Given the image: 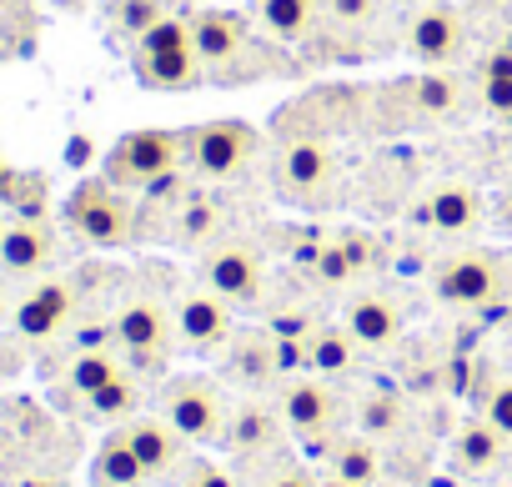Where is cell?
Listing matches in <instances>:
<instances>
[{
	"instance_id": "obj_1",
	"label": "cell",
	"mask_w": 512,
	"mask_h": 487,
	"mask_svg": "<svg viewBox=\"0 0 512 487\" xmlns=\"http://www.w3.org/2000/svg\"><path fill=\"white\" fill-rule=\"evenodd\" d=\"M191 36H196V56H201V71H206L211 86H251V81H267V76L287 71L277 41L251 16L196 11L191 16Z\"/></svg>"
},
{
	"instance_id": "obj_2",
	"label": "cell",
	"mask_w": 512,
	"mask_h": 487,
	"mask_svg": "<svg viewBox=\"0 0 512 487\" xmlns=\"http://www.w3.org/2000/svg\"><path fill=\"white\" fill-rule=\"evenodd\" d=\"M61 216H66V231L81 236L86 247H131L141 226V206L131 201V191H121L106 176H86L66 196Z\"/></svg>"
},
{
	"instance_id": "obj_3",
	"label": "cell",
	"mask_w": 512,
	"mask_h": 487,
	"mask_svg": "<svg viewBox=\"0 0 512 487\" xmlns=\"http://www.w3.org/2000/svg\"><path fill=\"white\" fill-rule=\"evenodd\" d=\"M131 71L146 91H196L206 81V71L196 56L191 16H166L151 36H141L131 46Z\"/></svg>"
},
{
	"instance_id": "obj_4",
	"label": "cell",
	"mask_w": 512,
	"mask_h": 487,
	"mask_svg": "<svg viewBox=\"0 0 512 487\" xmlns=\"http://www.w3.org/2000/svg\"><path fill=\"white\" fill-rule=\"evenodd\" d=\"M262 156V131L241 116H216L186 131V171L201 181H236Z\"/></svg>"
},
{
	"instance_id": "obj_5",
	"label": "cell",
	"mask_w": 512,
	"mask_h": 487,
	"mask_svg": "<svg viewBox=\"0 0 512 487\" xmlns=\"http://www.w3.org/2000/svg\"><path fill=\"white\" fill-rule=\"evenodd\" d=\"M171 171H186V131L141 126L106 151V181H116L121 191H146Z\"/></svg>"
},
{
	"instance_id": "obj_6",
	"label": "cell",
	"mask_w": 512,
	"mask_h": 487,
	"mask_svg": "<svg viewBox=\"0 0 512 487\" xmlns=\"http://www.w3.org/2000/svg\"><path fill=\"white\" fill-rule=\"evenodd\" d=\"M111 342L121 347L126 367L136 372H161L171 347H176V317L156 297H131L111 317Z\"/></svg>"
},
{
	"instance_id": "obj_7",
	"label": "cell",
	"mask_w": 512,
	"mask_h": 487,
	"mask_svg": "<svg viewBox=\"0 0 512 487\" xmlns=\"http://www.w3.org/2000/svg\"><path fill=\"white\" fill-rule=\"evenodd\" d=\"M512 277H507V262L487 247H467V252H452L437 262L432 272V292L437 302L447 307H492L497 297H507Z\"/></svg>"
},
{
	"instance_id": "obj_8",
	"label": "cell",
	"mask_w": 512,
	"mask_h": 487,
	"mask_svg": "<svg viewBox=\"0 0 512 487\" xmlns=\"http://www.w3.org/2000/svg\"><path fill=\"white\" fill-rule=\"evenodd\" d=\"M272 181L287 201L297 206H317L337 191L342 181V161L337 151L322 141V136H292L282 151H277V166H272Z\"/></svg>"
},
{
	"instance_id": "obj_9",
	"label": "cell",
	"mask_w": 512,
	"mask_h": 487,
	"mask_svg": "<svg viewBox=\"0 0 512 487\" xmlns=\"http://www.w3.org/2000/svg\"><path fill=\"white\" fill-rule=\"evenodd\" d=\"M382 101L392 106V121H407V126H447L467 116V86L452 71H422V76L392 81Z\"/></svg>"
},
{
	"instance_id": "obj_10",
	"label": "cell",
	"mask_w": 512,
	"mask_h": 487,
	"mask_svg": "<svg viewBox=\"0 0 512 487\" xmlns=\"http://www.w3.org/2000/svg\"><path fill=\"white\" fill-rule=\"evenodd\" d=\"M201 287H211L231 307H256L267 292V262L246 236H221L201 257Z\"/></svg>"
},
{
	"instance_id": "obj_11",
	"label": "cell",
	"mask_w": 512,
	"mask_h": 487,
	"mask_svg": "<svg viewBox=\"0 0 512 487\" xmlns=\"http://www.w3.org/2000/svg\"><path fill=\"white\" fill-rule=\"evenodd\" d=\"M277 412L287 422V432H297L302 442H312V452H332L337 427H342V397L322 382V377H287L277 392Z\"/></svg>"
},
{
	"instance_id": "obj_12",
	"label": "cell",
	"mask_w": 512,
	"mask_h": 487,
	"mask_svg": "<svg viewBox=\"0 0 512 487\" xmlns=\"http://www.w3.org/2000/svg\"><path fill=\"white\" fill-rule=\"evenodd\" d=\"M226 397L211 377H171L161 387V417L186 437V442H221L226 432Z\"/></svg>"
},
{
	"instance_id": "obj_13",
	"label": "cell",
	"mask_w": 512,
	"mask_h": 487,
	"mask_svg": "<svg viewBox=\"0 0 512 487\" xmlns=\"http://www.w3.org/2000/svg\"><path fill=\"white\" fill-rule=\"evenodd\" d=\"M171 317H176V342H181L186 352H196V357L221 352V347L236 337V307H231L226 297H216L211 287L181 292L176 307H171Z\"/></svg>"
},
{
	"instance_id": "obj_14",
	"label": "cell",
	"mask_w": 512,
	"mask_h": 487,
	"mask_svg": "<svg viewBox=\"0 0 512 487\" xmlns=\"http://www.w3.org/2000/svg\"><path fill=\"white\" fill-rule=\"evenodd\" d=\"M407 51L427 71L457 66L467 56V21H462V11H452V6H422L407 21Z\"/></svg>"
},
{
	"instance_id": "obj_15",
	"label": "cell",
	"mask_w": 512,
	"mask_h": 487,
	"mask_svg": "<svg viewBox=\"0 0 512 487\" xmlns=\"http://www.w3.org/2000/svg\"><path fill=\"white\" fill-rule=\"evenodd\" d=\"M71 317H76V287L61 282V277L36 282V287L16 302V312H11L16 332L31 337V342H51V337H61V332L71 327Z\"/></svg>"
},
{
	"instance_id": "obj_16",
	"label": "cell",
	"mask_w": 512,
	"mask_h": 487,
	"mask_svg": "<svg viewBox=\"0 0 512 487\" xmlns=\"http://www.w3.org/2000/svg\"><path fill=\"white\" fill-rule=\"evenodd\" d=\"M417 226L432 231V236H467L482 226V196L462 181H447V186H432L422 201H417Z\"/></svg>"
},
{
	"instance_id": "obj_17",
	"label": "cell",
	"mask_w": 512,
	"mask_h": 487,
	"mask_svg": "<svg viewBox=\"0 0 512 487\" xmlns=\"http://www.w3.org/2000/svg\"><path fill=\"white\" fill-rule=\"evenodd\" d=\"M116 432L131 442V452L141 457L146 477H171V472L186 462V437H181L161 412H156V417H131V422H121Z\"/></svg>"
},
{
	"instance_id": "obj_18",
	"label": "cell",
	"mask_w": 512,
	"mask_h": 487,
	"mask_svg": "<svg viewBox=\"0 0 512 487\" xmlns=\"http://www.w3.org/2000/svg\"><path fill=\"white\" fill-rule=\"evenodd\" d=\"M282 412H272V407H262V402H241V407H231L226 412V432H221V442L236 452V457H277V447H282Z\"/></svg>"
},
{
	"instance_id": "obj_19",
	"label": "cell",
	"mask_w": 512,
	"mask_h": 487,
	"mask_svg": "<svg viewBox=\"0 0 512 487\" xmlns=\"http://www.w3.org/2000/svg\"><path fill=\"white\" fill-rule=\"evenodd\" d=\"M342 327L352 332L357 347L382 352V347H392V342L402 337V307H397L387 292H357V297H347V307H342Z\"/></svg>"
},
{
	"instance_id": "obj_20",
	"label": "cell",
	"mask_w": 512,
	"mask_h": 487,
	"mask_svg": "<svg viewBox=\"0 0 512 487\" xmlns=\"http://www.w3.org/2000/svg\"><path fill=\"white\" fill-rule=\"evenodd\" d=\"M56 262V231L46 221H11L0 236V272L6 277H36Z\"/></svg>"
},
{
	"instance_id": "obj_21",
	"label": "cell",
	"mask_w": 512,
	"mask_h": 487,
	"mask_svg": "<svg viewBox=\"0 0 512 487\" xmlns=\"http://www.w3.org/2000/svg\"><path fill=\"white\" fill-rule=\"evenodd\" d=\"M226 377H236V387L246 392H262L282 377L277 362V337L272 332H236L226 342Z\"/></svg>"
},
{
	"instance_id": "obj_22",
	"label": "cell",
	"mask_w": 512,
	"mask_h": 487,
	"mask_svg": "<svg viewBox=\"0 0 512 487\" xmlns=\"http://www.w3.org/2000/svg\"><path fill=\"white\" fill-rule=\"evenodd\" d=\"M256 26H262L272 41H312L317 26L327 21V0H251V11H246Z\"/></svg>"
},
{
	"instance_id": "obj_23",
	"label": "cell",
	"mask_w": 512,
	"mask_h": 487,
	"mask_svg": "<svg viewBox=\"0 0 512 487\" xmlns=\"http://www.w3.org/2000/svg\"><path fill=\"white\" fill-rule=\"evenodd\" d=\"M377 472H382V457H377V442L367 432L332 442V452H327V487H372Z\"/></svg>"
},
{
	"instance_id": "obj_24",
	"label": "cell",
	"mask_w": 512,
	"mask_h": 487,
	"mask_svg": "<svg viewBox=\"0 0 512 487\" xmlns=\"http://www.w3.org/2000/svg\"><path fill=\"white\" fill-rule=\"evenodd\" d=\"M91 482H96V487H141V482H151V477H146L141 457L131 452V442H126L121 432H111V437L96 447V457H91Z\"/></svg>"
},
{
	"instance_id": "obj_25",
	"label": "cell",
	"mask_w": 512,
	"mask_h": 487,
	"mask_svg": "<svg viewBox=\"0 0 512 487\" xmlns=\"http://www.w3.org/2000/svg\"><path fill=\"white\" fill-rule=\"evenodd\" d=\"M126 372V357L116 352V347H81L76 357H71V367H66V387L86 402L91 392H101L106 382H116Z\"/></svg>"
},
{
	"instance_id": "obj_26",
	"label": "cell",
	"mask_w": 512,
	"mask_h": 487,
	"mask_svg": "<svg viewBox=\"0 0 512 487\" xmlns=\"http://www.w3.org/2000/svg\"><path fill=\"white\" fill-rule=\"evenodd\" d=\"M221 231V206H216V196H206V191H191V196H181V206H176V221H171V236L181 241V247H211V236Z\"/></svg>"
},
{
	"instance_id": "obj_27",
	"label": "cell",
	"mask_w": 512,
	"mask_h": 487,
	"mask_svg": "<svg viewBox=\"0 0 512 487\" xmlns=\"http://www.w3.org/2000/svg\"><path fill=\"white\" fill-rule=\"evenodd\" d=\"M357 362V342L347 327H317L307 337V372L312 377H347Z\"/></svg>"
},
{
	"instance_id": "obj_28",
	"label": "cell",
	"mask_w": 512,
	"mask_h": 487,
	"mask_svg": "<svg viewBox=\"0 0 512 487\" xmlns=\"http://www.w3.org/2000/svg\"><path fill=\"white\" fill-rule=\"evenodd\" d=\"M502 447H507V442H502V432L482 417V422H467V427L457 432L452 457H457V467H462V472H477V477H482V472H492V467L502 462Z\"/></svg>"
},
{
	"instance_id": "obj_29",
	"label": "cell",
	"mask_w": 512,
	"mask_h": 487,
	"mask_svg": "<svg viewBox=\"0 0 512 487\" xmlns=\"http://www.w3.org/2000/svg\"><path fill=\"white\" fill-rule=\"evenodd\" d=\"M477 101H482L487 116L512 121V46L482 56V66H477Z\"/></svg>"
},
{
	"instance_id": "obj_30",
	"label": "cell",
	"mask_w": 512,
	"mask_h": 487,
	"mask_svg": "<svg viewBox=\"0 0 512 487\" xmlns=\"http://www.w3.org/2000/svg\"><path fill=\"white\" fill-rule=\"evenodd\" d=\"M171 11H166V0H111V31L121 36V41H141V36H151L161 21H166Z\"/></svg>"
},
{
	"instance_id": "obj_31",
	"label": "cell",
	"mask_w": 512,
	"mask_h": 487,
	"mask_svg": "<svg viewBox=\"0 0 512 487\" xmlns=\"http://www.w3.org/2000/svg\"><path fill=\"white\" fill-rule=\"evenodd\" d=\"M136 407H141V387L131 382V367H126L116 382H106L101 392H91V397H86V412H91V417H101V422H116V427H121V422H131V417H136Z\"/></svg>"
},
{
	"instance_id": "obj_32",
	"label": "cell",
	"mask_w": 512,
	"mask_h": 487,
	"mask_svg": "<svg viewBox=\"0 0 512 487\" xmlns=\"http://www.w3.org/2000/svg\"><path fill=\"white\" fill-rule=\"evenodd\" d=\"M337 241H342V252H347V267H352V277L357 282H367V277H377L382 272V262H387V247H382V236L377 231H337Z\"/></svg>"
},
{
	"instance_id": "obj_33",
	"label": "cell",
	"mask_w": 512,
	"mask_h": 487,
	"mask_svg": "<svg viewBox=\"0 0 512 487\" xmlns=\"http://www.w3.org/2000/svg\"><path fill=\"white\" fill-rule=\"evenodd\" d=\"M402 427H407V402L397 392H372L362 402V432L367 437H392Z\"/></svg>"
},
{
	"instance_id": "obj_34",
	"label": "cell",
	"mask_w": 512,
	"mask_h": 487,
	"mask_svg": "<svg viewBox=\"0 0 512 487\" xmlns=\"http://www.w3.org/2000/svg\"><path fill=\"white\" fill-rule=\"evenodd\" d=\"M382 16V0H327V21L342 31H372Z\"/></svg>"
},
{
	"instance_id": "obj_35",
	"label": "cell",
	"mask_w": 512,
	"mask_h": 487,
	"mask_svg": "<svg viewBox=\"0 0 512 487\" xmlns=\"http://www.w3.org/2000/svg\"><path fill=\"white\" fill-rule=\"evenodd\" d=\"M482 417L502 432V442H512V377H502V382L482 397Z\"/></svg>"
},
{
	"instance_id": "obj_36",
	"label": "cell",
	"mask_w": 512,
	"mask_h": 487,
	"mask_svg": "<svg viewBox=\"0 0 512 487\" xmlns=\"http://www.w3.org/2000/svg\"><path fill=\"white\" fill-rule=\"evenodd\" d=\"M181 487H236L216 462H186V477H181Z\"/></svg>"
},
{
	"instance_id": "obj_37",
	"label": "cell",
	"mask_w": 512,
	"mask_h": 487,
	"mask_svg": "<svg viewBox=\"0 0 512 487\" xmlns=\"http://www.w3.org/2000/svg\"><path fill=\"white\" fill-rule=\"evenodd\" d=\"M267 487H317V477L307 467H297V462H277L267 472Z\"/></svg>"
},
{
	"instance_id": "obj_38",
	"label": "cell",
	"mask_w": 512,
	"mask_h": 487,
	"mask_svg": "<svg viewBox=\"0 0 512 487\" xmlns=\"http://www.w3.org/2000/svg\"><path fill=\"white\" fill-rule=\"evenodd\" d=\"M497 226H502V231L512 236V186H507V191L497 196Z\"/></svg>"
},
{
	"instance_id": "obj_39",
	"label": "cell",
	"mask_w": 512,
	"mask_h": 487,
	"mask_svg": "<svg viewBox=\"0 0 512 487\" xmlns=\"http://www.w3.org/2000/svg\"><path fill=\"white\" fill-rule=\"evenodd\" d=\"M11 317V297H6V282H0V322Z\"/></svg>"
},
{
	"instance_id": "obj_40",
	"label": "cell",
	"mask_w": 512,
	"mask_h": 487,
	"mask_svg": "<svg viewBox=\"0 0 512 487\" xmlns=\"http://www.w3.org/2000/svg\"><path fill=\"white\" fill-rule=\"evenodd\" d=\"M0 236H6V221H0Z\"/></svg>"
}]
</instances>
